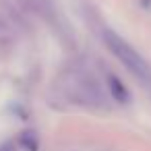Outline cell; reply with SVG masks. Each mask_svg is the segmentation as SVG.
I'll return each mask as SVG.
<instances>
[{
    "mask_svg": "<svg viewBox=\"0 0 151 151\" xmlns=\"http://www.w3.org/2000/svg\"><path fill=\"white\" fill-rule=\"evenodd\" d=\"M21 145L27 149V151H35L37 149V139L33 132H23L21 134Z\"/></svg>",
    "mask_w": 151,
    "mask_h": 151,
    "instance_id": "obj_4",
    "label": "cell"
},
{
    "mask_svg": "<svg viewBox=\"0 0 151 151\" xmlns=\"http://www.w3.org/2000/svg\"><path fill=\"white\" fill-rule=\"evenodd\" d=\"M0 151H15V145L13 143H2L0 145Z\"/></svg>",
    "mask_w": 151,
    "mask_h": 151,
    "instance_id": "obj_5",
    "label": "cell"
},
{
    "mask_svg": "<svg viewBox=\"0 0 151 151\" xmlns=\"http://www.w3.org/2000/svg\"><path fill=\"white\" fill-rule=\"evenodd\" d=\"M101 40H104L106 48L114 54V58H116L118 62H122V66H124L128 73H132L137 79H141V81H145V83H151V66H149V62H147L126 40H122V37H120L116 31H112V29H104Z\"/></svg>",
    "mask_w": 151,
    "mask_h": 151,
    "instance_id": "obj_1",
    "label": "cell"
},
{
    "mask_svg": "<svg viewBox=\"0 0 151 151\" xmlns=\"http://www.w3.org/2000/svg\"><path fill=\"white\" fill-rule=\"evenodd\" d=\"M108 91H110V95L116 99V101H120V104H126V101H130V95H128V91L124 89V85L116 79V77H108Z\"/></svg>",
    "mask_w": 151,
    "mask_h": 151,
    "instance_id": "obj_3",
    "label": "cell"
},
{
    "mask_svg": "<svg viewBox=\"0 0 151 151\" xmlns=\"http://www.w3.org/2000/svg\"><path fill=\"white\" fill-rule=\"evenodd\" d=\"M64 91L75 101L85 104V106H101L104 104V93H101L99 83L87 73H79V70L68 73L66 81H64Z\"/></svg>",
    "mask_w": 151,
    "mask_h": 151,
    "instance_id": "obj_2",
    "label": "cell"
}]
</instances>
